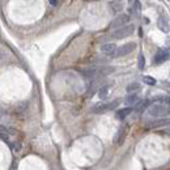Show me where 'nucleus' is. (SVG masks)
<instances>
[{"label": "nucleus", "mask_w": 170, "mask_h": 170, "mask_svg": "<svg viewBox=\"0 0 170 170\" xmlns=\"http://www.w3.org/2000/svg\"><path fill=\"white\" fill-rule=\"evenodd\" d=\"M169 105H152L149 106V109H148V114L151 115V117L153 118H164V117H168L169 115Z\"/></svg>", "instance_id": "1"}, {"label": "nucleus", "mask_w": 170, "mask_h": 170, "mask_svg": "<svg viewBox=\"0 0 170 170\" xmlns=\"http://www.w3.org/2000/svg\"><path fill=\"white\" fill-rule=\"evenodd\" d=\"M135 48H136V43H135V42H130V43H126V45H123V46H120V47H117L114 53L110 54V56L111 58L124 56V55H127V54L132 53Z\"/></svg>", "instance_id": "2"}, {"label": "nucleus", "mask_w": 170, "mask_h": 170, "mask_svg": "<svg viewBox=\"0 0 170 170\" xmlns=\"http://www.w3.org/2000/svg\"><path fill=\"white\" fill-rule=\"evenodd\" d=\"M135 32V26L133 25H126V26H122L119 29H115L111 35L117 39H122V38H127Z\"/></svg>", "instance_id": "3"}, {"label": "nucleus", "mask_w": 170, "mask_h": 170, "mask_svg": "<svg viewBox=\"0 0 170 170\" xmlns=\"http://www.w3.org/2000/svg\"><path fill=\"white\" fill-rule=\"evenodd\" d=\"M119 104H120L119 99H115L113 102H107V104H101V105L96 106V107L93 109V113L102 114V113H106V111H109V110H114V109H117L118 106H119Z\"/></svg>", "instance_id": "4"}, {"label": "nucleus", "mask_w": 170, "mask_h": 170, "mask_svg": "<svg viewBox=\"0 0 170 170\" xmlns=\"http://www.w3.org/2000/svg\"><path fill=\"white\" fill-rule=\"evenodd\" d=\"M130 21V16L128 14H124V13H122V14H119V16H117L115 19L113 20V22L110 24V26L113 29H115V28H122V26H126V24Z\"/></svg>", "instance_id": "5"}, {"label": "nucleus", "mask_w": 170, "mask_h": 170, "mask_svg": "<svg viewBox=\"0 0 170 170\" xmlns=\"http://www.w3.org/2000/svg\"><path fill=\"white\" fill-rule=\"evenodd\" d=\"M169 59V50L168 48H162V50H158L154 55V64H162L166 60Z\"/></svg>", "instance_id": "6"}, {"label": "nucleus", "mask_w": 170, "mask_h": 170, "mask_svg": "<svg viewBox=\"0 0 170 170\" xmlns=\"http://www.w3.org/2000/svg\"><path fill=\"white\" fill-rule=\"evenodd\" d=\"M127 132H128V126H127V124H124L122 128L118 131L117 136H115V139H114V143H115V144H117V145H120V144H122V143L124 141V139H126V136H127Z\"/></svg>", "instance_id": "7"}, {"label": "nucleus", "mask_w": 170, "mask_h": 170, "mask_svg": "<svg viewBox=\"0 0 170 170\" xmlns=\"http://www.w3.org/2000/svg\"><path fill=\"white\" fill-rule=\"evenodd\" d=\"M139 102V96L136 93H130L128 96L124 98V104L128 106H135Z\"/></svg>", "instance_id": "8"}, {"label": "nucleus", "mask_w": 170, "mask_h": 170, "mask_svg": "<svg viewBox=\"0 0 170 170\" xmlns=\"http://www.w3.org/2000/svg\"><path fill=\"white\" fill-rule=\"evenodd\" d=\"M158 28L162 30V32H165V33L169 32V20L166 19V17L161 16L158 19Z\"/></svg>", "instance_id": "9"}, {"label": "nucleus", "mask_w": 170, "mask_h": 170, "mask_svg": "<svg viewBox=\"0 0 170 170\" xmlns=\"http://www.w3.org/2000/svg\"><path fill=\"white\" fill-rule=\"evenodd\" d=\"M149 105H151L149 99H144V101L138 102V104H136V111H138V113H141V111H144Z\"/></svg>", "instance_id": "10"}, {"label": "nucleus", "mask_w": 170, "mask_h": 170, "mask_svg": "<svg viewBox=\"0 0 170 170\" xmlns=\"http://www.w3.org/2000/svg\"><path fill=\"white\" fill-rule=\"evenodd\" d=\"M115 48H117V46H115L114 43H106V45H102L101 46V51H104V53L110 55V54H113L115 51Z\"/></svg>", "instance_id": "11"}, {"label": "nucleus", "mask_w": 170, "mask_h": 170, "mask_svg": "<svg viewBox=\"0 0 170 170\" xmlns=\"http://www.w3.org/2000/svg\"><path fill=\"white\" fill-rule=\"evenodd\" d=\"M132 111V107H126V109H122V110H119L117 113V118L118 119H124L126 117H128L130 114H131Z\"/></svg>", "instance_id": "12"}, {"label": "nucleus", "mask_w": 170, "mask_h": 170, "mask_svg": "<svg viewBox=\"0 0 170 170\" xmlns=\"http://www.w3.org/2000/svg\"><path fill=\"white\" fill-rule=\"evenodd\" d=\"M130 13H131L132 16L138 17L139 14H140V3H139V1H133L132 7L130 8Z\"/></svg>", "instance_id": "13"}, {"label": "nucleus", "mask_w": 170, "mask_h": 170, "mask_svg": "<svg viewBox=\"0 0 170 170\" xmlns=\"http://www.w3.org/2000/svg\"><path fill=\"white\" fill-rule=\"evenodd\" d=\"M109 90H110V85H105V86H101V89L98 90V97L101 99H105L109 94Z\"/></svg>", "instance_id": "14"}, {"label": "nucleus", "mask_w": 170, "mask_h": 170, "mask_svg": "<svg viewBox=\"0 0 170 170\" xmlns=\"http://www.w3.org/2000/svg\"><path fill=\"white\" fill-rule=\"evenodd\" d=\"M141 88V85L139 83H131L127 86V92L128 93H132V92H136V90H139Z\"/></svg>", "instance_id": "15"}, {"label": "nucleus", "mask_w": 170, "mask_h": 170, "mask_svg": "<svg viewBox=\"0 0 170 170\" xmlns=\"http://www.w3.org/2000/svg\"><path fill=\"white\" fill-rule=\"evenodd\" d=\"M110 7H113V9L115 12H120L123 9V4H122V3H119V1H111Z\"/></svg>", "instance_id": "16"}, {"label": "nucleus", "mask_w": 170, "mask_h": 170, "mask_svg": "<svg viewBox=\"0 0 170 170\" xmlns=\"http://www.w3.org/2000/svg\"><path fill=\"white\" fill-rule=\"evenodd\" d=\"M144 66H145V58H144V55L143 54H140L139 55V58H138V67H139V69H144Z\"/></svg>", "instance_id": "17"}, {"label": "nucleus", "mask_w": 170, "mask_h": 170, "mask_svg": "<svg viewBox=\"0 0 170 170\" xmlns=\"http://www.w3.org/2000/svg\"><path fill=\"white\" fill-rule=\"evenodd\" d=\"M169 124V119H162V120H157V122H152L151 127H157V126H168Z\"/></svg>", "instance_id": "18"}, {"label": "nucleus", "mask_w": 170, "mask_h": 170, "mask_svg": "<svg viewBox=\"0 0 170 170\" xmlns=\"http://www.w3.org/2000/svg\"><path fill=\"white\" fill-rule=\"evenodd\" d=\"M143 80H144V83L148 84V85H154V84H156V79L151 77V76H144V77H143Z\"/></svg>", "instance_id": "19"}, {"label": "nucleus", "mask_w": 170, "mask_h": 170, "mask_svg": "<svg viewBox=\"0 0 170 170\" xmlns=\"http://www.w3.org/2000/svg\"><path fill=\"white\" fill-rule=\"evenodd\" d=\"M152 101H165V105H169V97H164V96H160V97H154Z\"/></svg>", "instance_id": "20"}, {"label": "nucleus", "mask_w": 170, "mask_h": 170, "mask_svg": "<svg viewBox=\"0 0 170 170\" xmlns=\"http://www.w3.org/2000/svg\"><path fill=\"white\" fill-rule=\"evenodd\" d=\"M113 71H114L113 67H107V68H101V69H99V72H101L102 75H107V73H110V72H113Z\"/></svg>", "instance_id": "21"}, {"label": "nucleus", "mask_w": 170, "mask_h": 170, "mask_svg": "<svg viewBox=\"0 0 170 170\" xmlns=\"http://www.w3.org/2000/svg\"><path fill=\"white\" fill-rule=\"evenodd\" d=\"M5 133H7V128H4V127L0 126V136H4Z\"/></svg>", "instance_id": "22"}, {"label": "nucleus", "mask_w": 170, "mask_h": 170, "mask_svg": "<svg viewBox=\"0 0 170 170\" xmlns=\"http://www.w3.org/2000/svg\"><path fill=\"white\" fill-rule=\"evenodd\" d=\"M50 4H51V5H58V4H59V3H58V1H54V0H51V1H50Z\"/></svg>", "instance_id": "23"}]
</instances>
